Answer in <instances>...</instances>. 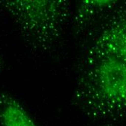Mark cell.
Listing matches in <instances>:
<instances>
[{"label": "cell", "mask_w": 126, "mask_h": 126, "mask_svg": "<svg viewBox=\"0 0 126 126\" xmlns=\"http://www.w3.org/2000/svg\"><path fill=\"white\" fill-rule=\"evenodd\" d=\"M74 101L92 119H126V63L110 56H84Z\"/></svg>", "instance_id": "1"}, {"label": "cell", "mask_w": 126, "mask_h": 126, "mask_svg": "<svg viewBox=\"0 0 126 126\" xmlns=\"http://www.w3.org/2000/svg\"><path fill=\"white\" fill-rule=\"evenodd\" d=\"M0 7L11 17L28 46L41 52L55 48L71 15L67 0H2Z\"/></svg>", "instance_id": "2"}, {"label": "cell", "mask_w": 126, "mask_h": 126, "mask_svg": "<svg viewBox=\"0 0 126 126\" xmlns=\"http://www.w3.org/2000/svg\"><path fill=\"white\" fill-rule=\"evenodd\" d=\"M84 56H110L126 63V3L110 13L91 39Z\"/></svg>", "instance_id": "3"}, {"label": "cell", "mask_w": 126, "mask_h": 126, "mask_svg": "<svg viewBox=\"0 0 126 126\" xmlns=\"http://www.w3.org/2000/svg\"><path fill=\"white\" fill-rule=\"evenodd\" d=\"M1 126H38L23 105L12 96L0 93Z\"/></svg>", "instance_id": "4"}, {"label": "cell", "mask_w": 126, "mask_h": 126, "mask_svg": "<svg viewBox=\"0 0 126 126\" xmlns=\"http://www.w3.org/2000/svg\"><path fill=\"white\" fill-rule=\"evenodd\" d=\"M119 5L117 1L86 0L80 1L76 11L74 22L76 28H82L99 15L112 11Z\"/></svg>", "instance_id": "5"}, {"label": "cell", "mask_w": 126, "mask_h": 126, "mask_svg": "<svg viewBox=\"0 0 126 126\" xmlns=\"http://www.w3.org/2000/svg\"><path fill=\"white\" fill-rule=\"evenodd\" d=\"M1 58H0V65H1Z\"/></svg>", "instance_id": "6"}]
</instances>
